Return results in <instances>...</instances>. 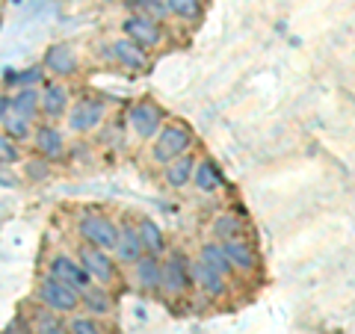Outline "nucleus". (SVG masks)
Masks as SVG:
<instances>
[{
    "label": "nucleus",
    "instance_id": "nucleus-1",
    "mask_svg": "<svg viewBox=\"0 0 355 334\" xmlns=\"http://www.w3.org/2000/svg\"><path fill=\"white\" fill-rule=\"evenodd\" d=\"M190 148H193V130L184 121H172V125H163L160 133L154 137L151 160L166 166L178 157H184V154H190Z\"/></svg>",
    "mask_w": 355,
    "mask_h": 334
},
{
    "label": "nucleus",
    "instance_id": "nucleus-2",
    "mask_svg": "<svg viewBox=\"0 0 355 334\" xmlns=\"http://www.w3.org/2000/svg\"><path fill=\"white\" fill-rule=\"evenodd\" d=\"M160 293L169 299H181L193 290V261L184 252H172L169 258H160Z\"/></svg>",
    "mask_w": 355,
    "mask_h": 334
},
{
    "label": "nucleus",
    "instance_id": "nucleus-3",
    "mask_svg": "<svg viewBox=\"0 0 355 334\" xmlns=\"http://www.w3.org/2000/svg\"><path fill=\"white\" fill-rule=\"evenodd\" d=\"M77 234H80V240L89 243V246L113 252L119 240V222L107 213L89 210V213H80V219H77Z\"/></svg>",
    "mask_w": 355,
    "mask_h": 334
},
{
    "label": "nucleus",
    "instance_id": "nucleus-4",
    "mask_svg": "<svg viewBox=\"0 0 355 334\" xmlns=\"http://www.w3.org/2000/svg\"><path fill=\"white\" fill-rule=\"evenodd\" d=\"M77 261L83 263V270L92 275V281L110 287L119 278V261L113 258V252L107 249H98V246H89V243H80V249H77Z\"/></svg>",
    "mask_w": 355,
    "mask_h": 334
},
{
    "label": "nucleus",
    "instance_id": "nucleus-5",
    "mask_svg": "<svg viewBox=\"0 0 355 334\" xmlns=\"http://www.w3.org/2000/svg\"><path fill=\"white\" fill-rule=\"evenodd\" d=\"M39 299L42 305L53 310V314H74L77 308H80V293L74 290V287L57 281L53 275H44L42 284H39Z\"/></svg>",
    "mask_w": 355,
    "mask_h": 334
},
{
    "label": "nucleus",
    "instance_id": "nucleus-6",
    "mask_svg": "<svg viewBox=\"0 0 355 334\" xmlns=\"http://www.w3.org/2000/svg\"><path fill=\"white\" fill-rule=\"evenodd\" d=\"M163 107L160 104H154V101H137L130 109H128V128L133 130V137H139V139H154L160 133L163 128Z\"/></svg>",
    "mask_w": 355,
    "mask_h": 334
},
{
    "label": "nucleus",
    "instance_id": "nucleus-7",
    "mask_svg": "<svg viewBox=\"0 0 355 334\" xmlns=\"http://www.w3.org/2000/svg\"><path fill=\"white\" fill-rule=\"evenodd\" d=\"M104 116H107V104L101 101V98H92V95H86V98H80V101H74L69 107V113H65V118H69V128L74 133L95 130L104 121Z\"/></svg>",
    "mask_w": 355,
    "mask_h": 334
},
{
    "label": "nucleus",
    "instance_id": "nucleus-8",
    "mask_svg": "<svg viewBox=\"0 0 355 334\" xmlns=\"http://www.w3.org/2000/svg\"><path fill=\"white\" fill-rule=\"evenodd\" d=\"M121 36H128L130 42H137L139 48L154 51V48H160V44H163V27L154 18L130 12L125 21H121Z\"/></svg>",
    "mask_w": 355,
    "mask_h": 334
},
{
    "label": "nucleus",
    "instance_id": "nucleus-9",
    "mask_svg": "<svg viewBox=\"0 0 355 334\" xmlns=\"http://www.w3.org/2000/svg\"><path fill=\"white\" fill-rule=\"evenodd\" d=\"M48 275H53L57 281L74 287L77 293H83L89 284H92V275L83 270V263L71 258V254H53L51 258V266H48Z\"/></svg>",
    "mask_w": 355,
    "mask_h": 334
},
{
    "label": "nucleus",
    "instance_id": "nucleus-10",
    "mask_svg": "<svg viewBox=\"0 0 355 334\" xmlns=\"http://www.w3.org/2000/svg\"><path fill=\"white\" fill-rule=\"evenodd\" d=\"M193 287L202 290L207 299H222L228 290V275H222L219 270H214L210 263H205L202 258L193 261Z\"/></svg>",
    "mask_w": 355,
    "mask_h": 334
},
{
    "label": "nucleus",
    "instance_id": "nucleus-11",
    "mask_svg": "<svg viewBox=\"0 0 355 334\" xmlns=\"http://www.w3.org/2000/svg\"><path fill=\"white\" fill-rule=\"evenodd\" d=\"M77 51L71 48V44H65V42H57V44H51L48 51H44V60H42V69L44 71H51L53 77H71L77 74Z\"/></svg>",
    "mask_w": 355,
    "mask_h": 334
},
{
    "label": "nucleus",
    "instance_id": "nucleus-12",
    "mask_svg": "<svg viewBox=\"0 0 355 334\" xmlns=\"http://www.w3.org/2000/svg\"><path fill=\"white\" fill-rule=\"evenodd\" d=\"M110 60L119 62L121 69H128V71H146L148 69V51L139 48L137 42H130L128 36H121L110 44Z\"/></svg>",
    "mask_w": 355,
    "mask_h": 334
},
{
    "label": "nucleus",
    "instance_id": "nucleus-13",
    "mask_svg": "<svg viewBox=\"0 0 355 334\" xmlns=\"http://www.w3.org/2000/svg\"><path fill=\"white\" fill-rule=\"evenodd\" d=\"M33 146H36V154L44 160H60L65 154V137L62 130L53 125V121H48V125H39L33 128Z\"/></svg>",
    "mask_w": 355,
    "mask_h": 334
},
{
    "label": "nucleus",
    "instance_id": "nucleus-14",
    "mask_svg": "<svg viewBox=\"0 0 355 334\" xmlns=\"http://www.w3.org/2000/svg\"><path fill=\"white\" fill-rule=\"evenodd\" d=\"M71 107V92L69 86L60 83V80H51L42 86V113L48 116V121H57L69 113Z\"/></svg>",
    "mask_w": 355,
    "mask_h": 334
},
{
    "label": "nucleus",
    "instance_id": "nucleus-15",
    "mask_svg": "<svg viewBox=\"0 0 355 334\" xmlns=\"http://www.w3.org/2000/svg\"><path fill=\"white\" fill-rule=\"evenodd\" d=\"M142 254H146V249H142V240H139L137 225H130V222L119 225V240H116L113 258L119 263H125V266H133V263L142 258Z\"/></svg>",
    "mask_w": 355,
    "mask_h": 334
},
{
    "label": "nucleus",
    "instance_id": "nucleus-16",
    "mask_svg": "<svg viewBox=\"0 0 355 334\" xmlns=\"http://www.w3.org/2000/svg\"><path fill=\"white\" fill-rule=\"evenodd\" d=\"M222 252H225V258H228V263H231V270L246 272V275L258 270V252L252 249V243H249V240H243V237L225 240V243H222Z\"/></svg>",
    "mask_w": 355,
    "mask_h": 334
},
{
    "label": "nucleus",
    "instance_id": "nucleus-17",
    "mask_svg": "<svg viewBox=\"0 0 355 334\" xmlns=\"http://www.w3.org/2000/svg\"><path fill=\"white\" fill-rule=\"evenodd\" d=\"M113 296H110V290L104 284H89L86 290L80 293V308L86 310L89 317H107V314H113Z\"/></svg>",
    "mask_w": 355,
    "mask_h": 334
},
{
    "label": "nucleus",
    "instance_id": "nucleus-18",
    "mask_svg": "<svg viewBox=\"0 0 355 334\" xmlns=\"http://www.w3.org/2000/svg\"><path fill=\"white\" fill-rule=\"evenodd\" d=\"M160 266H163V261L157 258V254H142V258L133 263L137 284L146 293H160Z\"/></svg>",
    "mask_w": 355,
    "mask_h": 334
},
{
    "label": "nucleus",
    "instance_id": "nucleus-19",
    "mask_svg": "<svg viewBox=\"0 0 355 334\" xmlns=\"http://www.w3.org/2000/svg\"><path fill=\"white\" fill-rule=\"evenodd\" d=\"M193 172H196V160L190 157V154H184V157H178V160L163 166V181L172 189H181L187 184H193Z\"/></svg>",
    "mask_w": 355,
    "mask_h": 334
},
{
    "label": "nucleus",
    "instance_id": "nucleus-20",
    "mask_svg": "<svg viewBox=\"0 0 355 334\" xmlns=\"http://www.w3.org/2000/svg\"><path fill=\"white\" fill-rule=\"evenodd\" d=\"M222 172H219V166L210 160V157H202V160H196V172H193V184L196 189H202V193H216V189L222 186Z\"/></svg>",
    "mask_w": 355,
    "mask_h": 334
},
{
    "label": "nucleus",
    "instance_id": "nucleus-21",
    "mask_svg": "<svg viewBox=\"0 0 355 334\" xmlns=\"http://www.w3.org/2000/svg\"><path fill=\"white\" fill-rule=\"evenodd\" d=\"M12 113L24 116V118H36L42 113V89L30 86V89H15L12 92Z\"/></svg>",
    "mask_w": 355,
    "mask_h": 334
},
{
    "label": "nucleus",
    "instance_id": "nucleus-22",
    "mask_svg": "<svg viewBox=\"0 0 355 334\" xmlns=\"http://www.w3.org/2000/svg\"><path fill=\"white\" fill-rule=\"evenodd\" d=\"M243 228H246L243 216H240V213H231V210H225V213H219V216L214 219V225H210V234L216 237V243H225V240L243 237Z\"/></svg>",
    "mask_w": 355,
    "mask_h": 334
},
{
    "label": "nucleus",
    "instance_id": "nucleus-23",
    "mask_svg": "<svg viewBox=\"0 0 355 334\" xmlns=\"http://www.w3.org/2000/svg\"><path fill=\"white\" fill-rule=\"evenodd\" d=\"M137 231H139V240H142V249H146V254H163V231H160V225L154 219H148V216H142L139 222H137Z\"/></svg>",
    "mask_w": 355,
    "mask_h": 334
},
{
    "label": "nucleus",
    "instance_id": "nucleus-24",
    "mask_svg": "<svg viewBox=\"0 0 355 334\" xmlns=\"http://www.w3.org/2000/svg\"><path fill=\"white\" fill-rule=\"evenodd\" d=\"M166 6H169V18L187 21V24H196V21H202V15H205L202 0H166Z\"/></svg>",
    "mask_w": 355,
    "mask_h": 334
},
{
    "label": "nucleus",
    "instance_id": "nucleus-25",
    "mask_svg": "<svg viewBox=\"0 0 355 334\" xmlns=\"http://www.w3.org/2000/svg\"><path fill=\"white\" fill-rule=\"evenodd\" d=\"M42 80H44V69H42V65H30V69H21V71L6 69V74H3V83L12 86V89L42 86Z\"/></svg>",
    "mask_w": 355,
    "mask_h": 334
},
{
    "label": "nucleus",
    "instance_id": "nucleus-26",
    "mask_svg": "<svg viewBox=\"0 0 355 334\" xmlns=\"http://www.w3.org/2000/svg\"><path fill=\"white\" fill-rule=\"evenodd\" d=\"M128 12H139L146 18H154L157 24H163L166 18H169V6H166V0H125Z\"/></svg>",
    "mask_w": 355,
    "mask_h": 334
},
{
    "label": "nucleus",
    "instance_id": "nucleus-27",
    "mask_svg": "<svg viewBox=\"0 0 355 334\" xmlns=\"http://www.w3.org/2000/svg\"><path fill=\"white\" fill-rule=\"evenodd\" d=\"M33 334H71V331L62 322V314H53V310L44 308L42 314L33 319Z\"/></svg>",
    "mask_w": 355,
    "mask_h": 334
},
{
    "label": "nucleus",
    "instance_id": "nucleus-28",
    "mask_svg": "<svg viewBox=\"0 0 355 334\" xmlns=\"http://www.w3.org/2000/svg\"><path fill=\"white\" fill-rule=\"evenodd\" d=\"M198 258H202L205 263H210L214 270H219L222 275H231L234 270H231V263H228V258H225V252H222V243H205L202 246V252H198Z\"/></svg>",
    "mask_w": 355,
    "mask_h": 334
},
{
    "label": "nucleus",
    "instance_id": "nucleus-29",
    "mask_svg": "<svg viewBox=\"0 0 355 334\" xmlns=\"http://www.w3.org/2000/svg\"><path fill=\"white\" fill-rule=\"evenodd\" d=\"M3 133H9L15 142H24L33 137V121L24 118V116H18V113H9L6 121H3Z\"/></svg>",
    "mask_w": 355,
    "mask_h": 334
},
{
    "label": "nucleus",
    "instance_id": "nucleus-30",
    "mask_svg": "<svg viewBox=\"0 0 355 334\" xmlns=\"http://www.w3.org/2000/svg\"><path fill=\"white\" fill-rule=\"evenodd\" d=\"M21 160V148L9 133H0V166H12Z\"/></svg>",
    "mask_w": 355,
    "mask_h": 334
},
{
    "label": "nucleus",
    "instance_id": "nucleus-31",
    "mask_svg": "<svg viewBox=\"0 0 355 334\" xmlns=\"http://www.w3.org/2000/svg\"><path fill=\"white\" fill-rule=\"evenodd\" d=\"M24 175L30 177V181H44V177L51 175V160L44 157H30L24 163Z\"/></svg>",
    "mask_w": 355,
    "mask_h": 334
},
{
    "label": "nucleus",
    "instance_id": "nucleus-32",
    "mask_svg": "<svg viewBox=\"0 0 355 334\" xmlns=\"http://www.w3.org/2000/svg\"><path fill=\"white\" fill-rule=\"evenodd\" d=\"M69 331H71V334H104L98 317H74L71 326H69Z\"/></svg>",
    "mask_w": 355,
    "mask_h": 334
},
{
    "label": "nucleus",
    "instance_id": "nucleus-33",
    "mask_svg": "<svg viewBox=\"0 0 355 334\" xmlns=\"http://www.w3.org/2000/svg\"><path fill=\"white\" fill-rule=\"evenodd\" d=\"M9 113H12V95H0V125L6 121Z\"/></svg>",
    "mask_w": 355,
    "mask_h": 334
},
{
    "label": "nucleus",
    "instance_id": "nucleus-34",
    "mask_svg": "<svg viewBox=\"0 0 355 334\" xmlns=\"http://www.w3.org/2000/svg\"><path fill=\"white\" fill-rule=\"evenodd\" d=\"M6 334H33V326H24V319H15V322H9Z\"/></svg>",
    "mask_w": 355,
    "mask_h": 334
},
{
    "label": "nucleus",
    "instance_id": "nucleus-35",
    "mask_svg": "<svg viewBox=\"0 0 355 334\" xmlns=\"http://www.w3.org/2000/svg\"><path fill=\"white\" fill-rule=\"evenodd\" d=\"M9 166H0V184L3 186H18V177H15V172H6Z\"/></svg>",
    "mask_w": 355,
    "mask_h": 334
}]
</instances>
